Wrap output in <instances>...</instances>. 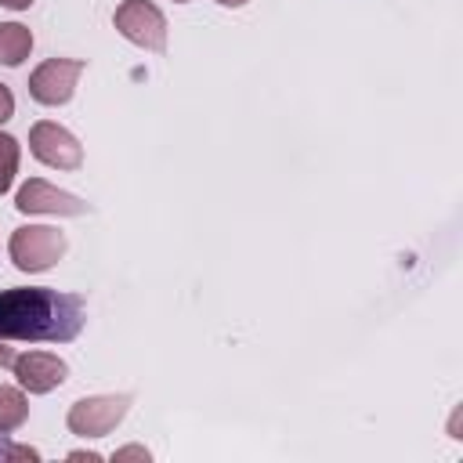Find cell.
I'll return each instance as SVG.
<instances>
[{"mask_svg":"<svg viewBox=\"0 0 463 463\" xmlns=\"http://www.w3.org/2000/svg\"><path fill=\"white\" fill-rule=\"evenodd\" d=\"M83 297L51 286H14L0 293V336L65 344L83 329Z\"/></svg>","mask_w":463,"mask_h":463,"instance_id":"obj_1","label":"cell"},{"mask_svg":"<svg viewBox=\"0 0 463 463\" xmlns=\"http://www.w3.org/2000/svg\"><path fill=\"white\" fill-rule=\"evenodd\" d=\"M65 235L58 228H47V224H25V228H14L11 232V242H7V253L14 260L18 271H47L54 268V260H61L65 253Z\"/></svg>","mask_w":463,"mask_h":463,"instance_id":"obj_2","label":"cell"},{"mask_svg":"<svg viewBox=\"0 0 463 463\" xmlns=\"http://www.w3.org/2000/svg\"><path fill=\"white\" fill-rule=\"evenodd\" d=\"M127 409H130V394H94V398L72 402L65 423L80 438H105L109 430H116Z\"/></svg>","mask_w":463,"mask_h":463,"instance_id":"obj_3","label":"cell"},{"mask_svg":"<svg viewBox=\"0 0 463 463\" xmlns=\"http://www.w3.org/2000/svg\"><path fill=\"white\" fill-rule=\"evenodd\" d=\"M119 36L145 51H163L166 47V18L152 0H123L112 14Z\"/></svg>","mask_w":463,"mask_h":463,"instance_id":"obj_4","label":"cell"},{"mask_svg":"<svg viewBox=\"0 0 463 463\" xmlns=\"http://www.w3.org/2000/svg\"><path fill=\"white\" fill-rule=\"evenodd\" d=\"M83 69H87V61H80V58H47L29 76L33 101H40V105H65L72 98L76 80H80Z\"/></svg>","mask_w":463,"mask_h":463,"instance_id":"obj_5","label":"cell"},{"mask_svg":"<svg viewBox=\"0 0 463 463\" xmlns=\"http://www.w3.org/2000/svg\"><path fill=\"white\" fill-rule=\"evenodd\" d=\"M29 152L40 163L54 166V170H80V163H83V145L65 127L51 123V119L33 123V130H29Z\"/></svg>","mask_w":463,"mask_h":463,"instance_id":"obj_6","label":"cell"},{"mask_svg":"<svg viewBox=\"0 0 463 463\" xmlns=\"http://www.w3.org/2000/svg\"><path fill=\"white\" fill-rule=\"evenodd\" d=\"M14 206H18L22 213H54V217H80V213L90 210L80 195L61 192V188H54V184L40 181V177H33V181H25V184L18 188Z\"/></svg>","mask_w":463,"mask_h":463,"instance_id":"obj_7","label":"cell"},{"mask_svg":"<svg viewBox=\"0 0 463 463\" xmlns=\"http://www.w3.org/2000/svg\"><path fill=\"white\" fill-rule=\"evenodd\" d=\"M14 376H18V387L29 391V394H47L54 387L65 383L69 376V365L58 358V354H47V351H25L14 358Z\"/></svg>","mask_w":463,"mask_h":463,"instance_id":"obj_8","label":"cell"},{"mask_svg":"<svg viewBox=\"0 0 463 463\" xmlns=\"http://www.w3.org/2000/svg\"><path fill=\"white\" fill-rule=\"evenodd\" d=\"M33 51V33L18 22H0V65L14 69L29 58Z\"/></svg>","mask_w":463,"mask_h":463,"instance_id":"obj_9","label":"cell"},{"mask_svg":"<svg viewBox=\"0 0 463 463\" xmlns=\"http://www.w3.org/2000/svg\"><path fill=\"white\" fill-rule=\"evenodd\" d=\"M25 416H29L25 394L18 387H11V383H0V434L18 430L25 423Z\"/></svg>","mask_w":463,"mask_h":463,"instance_id":"obj_10","label":"cell"},{"mask_svg":"<svg viewBox=\"0 0 463 463\" xmlns=\"http://www.w3.org/2000/svg\"><path fill=\"white\" fill-rule=\"evenodd\" d=\"M18 174V141L11 134H0V195L11 188Z\"/></svg>","mask_w":463,"mask_h":463,"instance_id":"obj_11","label":"cell"},{"mask_svg":"<svg viewBox=\"0 0 463 463\" xmlns=\"http://www.w3.org/2000/svg\"><path fill=\"white\" fill-rule=\"evenodd\" d=\"M112 459H116V463H123V459H141V463H148V449H141V445H127V449H116Z\"/></svg>","mask_w":463,"mask_h":463,"instance_id":"obj_12","label":"cell"},{"mask_svg":"<svg viewBox=\"0 0 463 463\" xmlns=\"http://www.w3.org/2000/svg\"><path fill=\"white\" fill-rule=\"evenodd\" d=\"M14 116V94L7 83H0V123H7Z\"/></svg>","mask_w":463,"mask_h":463,"instance_id":"obj_13","label":"cell"},{"mask_svg":"<svg viewBox=\"0 0 463 463\" xmlns=\"http://www.w3.org/2000/svg\"><path fill=\"white\" fill-rule=\"evenodd\" d=\"M14 459H29V463H36V459H40V452H36V449H29V445H11L7 463H14Z\"/></svg>","mask_w":463,"mask_h":463,"instance_id":"obj_14","label":"cell"},{"mask_svg":"<svg viewBox=\"0 0 463 463\" xmlns=\"http://www.w3.org/2000/svg\"><path fill=\"white\" fill-rule=\"evenodd\" d=\"M14 358H18V354H14V351L4 344V336H0V369H11V365H14Z\"/></svg>","mask_w":463,"mask_h":463,"instance_id":"obj_15","label":"cell"},{"mask_svg":"<svg viewBox=\"0 0 463 463\" xmlns=\"http://www.w3.org/2000/svg\"><path fill=\"white\" fill-rule=\"evenodd\" d=\"M69 459H72V463H80V459H87V463H101L98 452H69Z\"/></svg>","mask_w":463,"mask_h":463,"instance_id":"obj_16","label":"cell"},{"mask_svg":"<svg viewBox=\"0 0 463 463\" xmlns=\"http://www.w3.org/2000/svg\"><path fill=\"white\" fill-rule=\"evenodd\" d=\"M33 0H0V7H11V11H25Z\"/></svg>","mask_w":463,"mask_h":463,"instance_id":"obj_17","label":"cell"},{"mask_svg":"<svg viewBox=\"0 0 463 463\" xmlns=\"http://www.w3.org/2000/svg\"><path fill=\"white\" fill-rule=\"evenodd\" d=\"M7 452H11V441L0 434V463H7Z\"/></svg>","mask_w":463,"mask_h":463,"instance_id":"obj_18","label":"cell"},{"mask_svg":"<svg viewBox=\"0 0 463 463\" xmlns=\"http://www.w3.org/2000/svg\"><path fill=\"white\" fill-rule=\"evenodd\" d=\"M217 4H221V7H242L246 0H217Z\"/></svg>","mask_w":463,"mask_h":463,"instance_id":"obj_19","label":"cell"},{"mask_svg":"<svg viewBox=\"0 0 463 463\" xmlns=\"http://www.w3.org/2000/svg\"><path fill=\"white\" fill-rule=\"evenodd\" d=\"M174 4H188V0H174Z\"/></svg>","mask_w":463,"mask_h":463,"instance_id":"obj_20","label":"cell"}]
</instances>
